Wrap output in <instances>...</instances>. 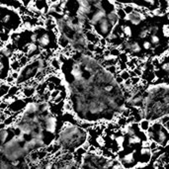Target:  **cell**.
Here are the masks:
<instances>
[{
    "label": "cell",
    "instance_id": "cell-1",
    "mask_svg": "<svg viewBox=\"0 0 169 169\" xmlns=\"http://www.w3.org/2000/svg\"><path fill=\"white\" fill-rule=\"evenodd\" d=\"M113 29L114 27L110 24V22L107 20L106 18L101 22H99L96 26L92 27V31L101 39H106L113 32Z\"/></svg>",
    "mask_w": 169,
    "mask_h": 169
},
{
    "label": "cell",
    "instance_id": "cell-2",
    "mask_svg": "<svg viewBox=\"0 0 169 169\" xmlns=\"http://www.w3.org/2000/svg\"><path fill=\"white\" fill-rule=\"evenodd\" d=\"M44 131L48 132L52 136L57 133V118L52 113L43 122Z\"/></svg>",
    "mask_w": 169,
    "mask_h": 169
},
{
    "label": "cell",
    "instance_id": "cell-3",
    "mask_svg": "<svg viewBox=\"0 0 169 169\" xmlns=\"http://www.w3.org/2000/svg\"><path fill=\"white\" fill-rule=\"evenodd\" d=\"M106 16H107V12L104 10V9H96L95 11H93V13L90 15V17H89L88 23L90 26L94 27L99 23V22L104 20Z\"/></svg>",
    "mask_w": 169,
    "mask_h": 169
},
{
    "label": "cell",
    "instance_id": "cell-4",
    "mask_svg": "<svg viewBox=\"0 0 169 169\" xmlns=\"http://www.w3.org/2000/svg\"><path fill=\"white\" fill-rule=\"evenodd\" d=\"M83 68L82 66L80 65L78 62L73 61L72 65H71V69H70V74L71 76L73 77V81H81L84 78L83 77Z\"/></svg>",
    "mask_w": 169,
    "mask_h": 169
},
{
    "label": "cell",
    "instance_id": "cell-5",
    "mask_svg": "<svg viewBox=\"0 0 169 169\" xmlns=\"http://www.w3.org/2000/svg\"><path fill=\"white\" fill-rule=\"evenodd\" d=\"M135 153H136V151H132V152H129L127 154H125L124 156L119 157L117 159L120 162V164L124 167V169L130 168V165H133V163L136 161Z\"/></svg>",
    "mask_w": 169,
    "mask_h": 169
},
{
    "label": "cell",
    "instance_id": "cell-6",
    "mask_svg": "<svg viewBox=\"0 0 169 169\" xmlns=\"http://www.w3.org/2000/svg\"><path fill=\"white\" fill-rule=\"evenodd\" d=\"M22 113L27 116H33V115H39V102L30 101L28 103H25V106Z\"/></svg>",
    "mask_w": 169,
    "mask_h": 169
},
{
    "label": "cell",
    "instance_id": "cell-7",
    "mask_svg": "<svg viewBox=\"0 0 169 169\" xmlns=\"http://www.w3.org/2000/svg\"><path fill=\"white\" fill-rule=\"evenodd\" d=\"M51 112V102L41 101L39 102V115Z\"/></svg>",
    "mask_w": 169,
    "mask_h": 169
},
{
    "label": "cell",
    "instance_id": "cell-8",
    "mask_svg": "<svg viewBox=\"0 0 169 169\" xmlns=\"http://www.w3.org/2000/svg\"><path fill=\"white\" fill-rule=\"evenodd\" d=\"M106 19L110 22V24L112 25L113 27L117 26V25L119 24V22H120L119 17H118V15H117V14H116V12H115V11H110V12L107 13Z\"/></svg>",
    "mask_w": 169,
    "mask_h": 169
},
{
    "label": "cell",
    "instance_id": "cell-9",
    "mask_svg": "<svg viewBox=\"0 0 169 169\" xmlns=\"http://www.w3.org/2000/svg\"><path fill=\"white\" fill-rule=\"evenodd\" d=\"M121 31L126 40H129L133 37V29L130 25H121Z\"/></svg>",
    "mask_w": 169,
    "mask_h": 169
},
{
    "label": "cell",
    "instance_id": "cell-10",
    "mask_svg": "<svg viewBox=\"0 0 169 169\" xmlns=\"http://www.w3.org/2000/svg\"><path fill=\"white\" fill-rule=\"evenodd\" d=\"M9 133H10V130L8 128H4L0 130V146L3 145L8 140Z\"/></svg>",
    "mask_w": 169,
    "mask_h": 169
},
{
    "label": "cell",
    "instance_id": "cell-11",
    "mask_svg": "<svg viewBox=\"0 0 169 169\" xmlns=\"http://www.w3.org/2000/svg\"><path fill=\"white\" fill-rule=\"evenodd\" d=\"M139 126V130L142 133H146L148 131V129L150 128V122L148 120H145V119H142L140 121V123L137 124Z\"/></svg>",
    "mask_w": 169,
    "mask_h": 169
},
{
    "label": "cell",
    "instance_id": "cell-12",
    "mask_svg": "<svg viewBox=\"0 0 169 169\" xmlns=\"http://www.w3.org/2000/svg\"><path fill=\"white\" fill-rule=\"evenodd\" d=\"M146 30H148V34L150 36L157 35L159 33L160 27L157 24H149L148 26H146Z\"/></svg>",
    "mask_w": 169,
    "mask_h": 169
},
{
    "label": "cell",
    "instance_id": "cell-13",
    "mask_svg": "<svg viewBox=\"0 0 169 169\" xmlns=\"http://www.w3.org/2000/svg\"><path fill=\"white\" fill-rule=\"evenodd\" d=\"M158 70H160L163 74L168 75L169 72V63H168V60H161V63H160Z\"/></svg>",
    "mask_w": 169,
    "mask_h": 169
},
{
    "label": "cell",
    "instance_id": "cell-14",
    "mask_svg": "<svg viewBox=\"0 0 169 169\" xmlns=\"http://www.w3.org/2000/svg\"><path fill=\"white\" fill-rule=\"evenodd\" d=\"M160 42H161V40H160V38H159L158 35L150 36L149 43L151 44V46H153V47H155V48H158L159 44H160Z\"/></svg>",
    "mask_w": 169,
    "mask_h": 169
},
{
    "label": "cell",
    "instance_id": "cell-15",
    "mask_svg": "<svg viewBox=\"0 0 169 169\" xmlns=\"http://www.w3.org/2000/svg\"><path fill=\"white\" fill-rule=\"evenodd\" d=\"M128 141H129V144H141L142 140L139 135H135L131 137H129Z\"/></svg>",
    "mask_w": 169,
    "mask_h": 169
},
{
    "label": "cell",
    "instance_id": "cell-16",
    "mask_svg": "<svg viewBox=\"0 0 169 169\" xmlns=\"http://www.w3.org/2000/svg\"><path fill=\"white\" fill-rule=\"evenodd\" d=\"M115 142L118 144L119 148H122L123 144H124V142H125V136L123 135V133H121V135H119V136H116V137H115Z\"/></svg>",
    "mask_w": 169,
    "mask_h": 169
},
{
    "label": "cell",
    "instance_id": "cell-17",
    "mask_svg": "<svg viewBox=\"0 0 169 169\" xmlns=\"http://www.w3.org/2000/svg\"><path fill=\"white\" fill-rule=\"evenodd\" d=\"M161 34L163 36V38L167 40L168 39V36H169V26L167 23H164L161 27Z\"/></svg>",
    "mask_w": 169,
    "mask_h": 169
},
{
    "label": "cell",
    "instance_id": "cell-18",
    "mask_svg": "<svg viewBox=\"0 0 169 169\" xmlns=\"http://www.w3.org/2000/svg\"><path fill=\"white\" fill-rule=\"evenodd\" d=\"M137 36H139V38L141 39V40L148 38V30H146V26L142 27V28L140 29V31L139 32V35H137Z\"/></svg>",
    "mask_w": 169,
    "mask_h": 169
},
{
    "label": "cell",
    "instance_id": "cell-19",
    "mask_svg": "<svg viewBox=\"0 0 169 169\" xmlns=\"http://www.w3.org/2000/svg\"><path fill=\"white\" fill-rule=\"evenodd\" d=\"M141 48L142 50H144L145 52H149L152 50V46H151V44L149 43V41H144L142 43V46H141Z\"/></svg>",
    "mask_w": 169,
    "mask_h": 169
},
{
    "label": "cell",
    "instance_id": "cell-20",
    "mask_svg": "<svg viewBox=\"0 0 169 169\" xmlns=\"http://www.w3.org/2000/svg\"><path fill=\"white\" fill-rule=\"evenodd\" d=\"M62 110L65 111V112H70V111H72V104H71V102L69 100L67 102H63Z\"/></svg>",
    "mask_w": 169,
    "mask_h": 169
},
{
    "label": "cell",
    "instance_id": "cell-21",
    "mask_svg": "<svg viewBox=\"0 0 169 169\" xmlns=\"http://www.w3.org/2000/svg\"><path fill=\"white\" fill-rule=\"evenodd\" d=\"M157 122H158L159 124H161L162 126H163V125L167 124V123L169 122V115H168V114H166V115L162 116L161 118H159V119L157 120Z\"/></svg>",
    "mask_w": 169,
    "mask_h": 169
},
{
    "label": "cell",
    "instance_id": "cell-22",
    "mask_svg": "<svg viewBox=\"0 0 169 169\" xmlns=\"http://www.w3.org/2000/svg\"><path fill=\"white\" fill-rule=\"evenodd\" d=\"M115 12H116V14L118 15V17H119V19H120V20H121V19H122V20H124L125 16H126V13L124 12L123 8H121V9H116Z\"/></svg>",
    "mask_w": 169,
    "mask_h": 169
},
{
    "label": "cell",
    "instance_id": "cell-23",
    "mask_svg": "<svg viewBox=\"0 0 169 169\" xmlns=\"http://www.w3.org/2000/svg\"><path fill=\"white\" fill-rule=\"evenodd\" d=\"M37 39H38V34L35 32H32L31 33V35H30V43H34V44H36V42H37Z\"/></svg>",
    "mask_w": 169,
    "mask_h": 169
},
{
    "label": "cell",
    "instance_id": "cell-24",
    "mask_svg": "<svg viewBox=\"0 0 169 169\" xmlns=\"http://www.w3.org/2000/svg\"><path fill=\"white\" fill-rule=\"evenodd\" d=\"M97 141H98V146H105V140L103 139V136H99L97 137Z\"/></svg>",
    "mask_w": 169,
    "mask_h": 169
},
{
    "label": "cell",
    "instance_id": "cell-25",
    "mask_svg": "<svg viewBox=\"0 0 169 169\" xmlns=\"http://www.w3.org/2000/svg\"><path fill=\"white\" fill-rule=\"evenodd\" d=\"M111 169H124V167L120 164V162L118 161L117 159H116V162L114 163V165L111 167Z\"/></svg>",
    "mask_w": 169,
    "mask_h": 169
}]
</instances>
